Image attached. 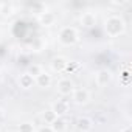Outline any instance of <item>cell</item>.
I'll return each mask as SVG.
<instances>
[{"mask_svg": "<svg viewBox=\"0 0 132 132\" xmlns=\"http://www.w3.org/2000/svg\"><path fill=\"white\" fill-rule=\"evenodd\" d=\"M104 31L109 37H120L126 31V20L120 14H112L104 20Z\"/></svg>", "mask_w": 132, "mask_h": 132, "instance_id": "obj_1", "label": "cell"}, {"mask_svg": "<svg viewBox=\"0 0 132 132\" xmlns=\"http://www.w3.org/2000/svg\"><path fill=\"white\" fill-rule=\"evenodd\" d=\"M57 42L64 47H73L79 42V31L75 27H62L57 31Z\"/></svg>", "mask_w": 132, "mask_h": 132, "instance_id": "obj_2", "label": "cell"}, {"mask_svg": "<svg viewBox=\"0 0 132 132\" xmlns=\"http://www.w3.org/2000/svg\"><path fill=\"white\" fill-rule=\"evenodd\" d=\"M75 89H76V86H75L73 79H70V78H62L56 84V90L61 96H72Z\"/></svg>", "mask_w": 132, "mask_h": 132, "instance_id": "obj_3", "label": "cell"}, {"mask_svg": "<svg viewBox=\"0 0 132 132\" xmlns=\"http://www.w3.org/2000/svg\"><path fill=\"white\" fill-rule=\"evenodd\" d=\"M112 81H113V73L109 69H100L95 73V82L100 87H107Z\"/></svg>", "mask_w": 132, "mask_h": 132, "instance_id": "obj_4", "label": "cell"}, {"mask_svg": "<svg viewBox=\"0 0 132 132\" xmlns=\"http://www.w3.org/2000/svg\"><path fill=\"white\" fill-rule=\"evenodd\" d=\"M72 100H73V103L76 106H86L90 101V92L87 89H84V87H78V89L73 90Z\"/></svg>", "mask_w": 132, "mask_h": 132, "instance_id": "obj_5", "label": "cell"}, {"mask_svg": "<svg viewBox=\"0 0 132 132\" xmlns=\"http://www.w3.org/2000/svg\"><path fill=\"white\" fill-rule=\"evenodd\" d=\"M37 22H39L40 27H44V28H50V27L56 25V22H57V16H56L53 11L47 10V11H44L42 14L37 16Z\"/></svg>", "mask_w": 132, "mask_h": 132, "instance_id": "obj_6", "label": "cell"}, {"mask_svg": "<svg viewBox=\"0 0 132 132\" xmlns=\"http://www.w3.org/2000/svg\"><path fill=\"white\" fill-rule=\"evenodd\" d=\"M67 64H69V59L65 56H54L51 59V62H50V69L54 73H64Z\"/></svg>", "mask_w": 132, "mask_h": 132, "instance_id": "obj_7", "label": "cell"}, {"mask_svg": "<svg viewBox=\"0 0 132 132\" xmlns=\"http://www.w3.org/2000/svg\"><path fill=\"white\" fill-rule=\"evenodd\" d=\"M51 110L56 113V117H65L69 113V110H70V104L65 100H56L51 104Z\"/></svg>", "mask_w": 132, "mask_h": 132, "instance_id": "obj_8", "label": "cell"}, {"mask_svg": "<svg viewBox=\"0 0 132 132\" xmlns=\"http://www.w3.org/2000/svg\"><path fill=\"white\" fill-rule=\"evenodd\" d=\"M96 20H98V17H96V14L93 11H84L79 16V23H81L82 28H92V27H95Z\"/></svg>", "mask_w": 132, "mask_h": 132, "instance_id": "obj_9", "label": "cell"}, {"mask_svg": "<svg viewBox=\"0 0 132 132\" xmlns=\"http://www.w3.org/2000/svg\"><path fill=\"white\" fill-rule=\"evenodd\" d=\"M75 124H76V129L79 132H92L93 130V120L90 117L81 115V117H78Z\"/></svg>", "mask_w": 132, "mask_h": 132, "instance_id": "obj_10", "label": "cell"}, {"mask_svg": "<svg viewBox=\"0 0 132 132\" xmlns=\"http://www.w3.org/2000/svg\"><path fill=\"white\" fill-rule=\"evenodd\" d=\"M34 82H36V86L40 87V89H48V87L53 84V76H51L50 72H45V70H44L39 76L34 78Z\"/></svg>", "mask_w": 132, "mask_h": 132, "instance_id": "obj_11", "label": "cell"}, {"mask_svg": "<svg viewBox=\"0 0 132 132\" xmlns=\"http://www.w3.org/2000/svg\"><path fill=\"white\" fill-rule=\"evenodd\" d=\"M17 84H19V87H20L22 90H31V89L36 86L34 78H33L31 75H28L27 72H25V73H22V75L17 78Z\"/></svg>", "mask_w": 132, "mask_h": 132, "instance_id": "obj_12", "label": "cell"}, {"mask_svg": "<svg viewBox=\"0 0 132 132\" xmlns=\"http://www.w3.org/2000/svg\"><path fill=\"white\" fill-rule=\"evenodd\" d=\"M50 127L53 129V132H65L69 127V121L65 120V117H57L51 124Z\"/></svg>", "mask_w": 132, "mask_h": 132, "instance_id": "obj_13", "label": "cell"}, {"mask_svg": "<svg viewBox=\"0 0 132 132\" xmlns=\"http://www.w3.org/2000/svg\"><path fill=\"white\" fill-rule=\"evenodd\" d=\"M16 14V6L11 2H2V10H0V16L3 17H11Z\"/></svg>", "mask_w": 132, "mask_h": 132, "instance_id": "obj_14", "label": "cell"}, {"mask_svg": "<svg viewBox=\"0 0 132 132\" xmlns=\"http://www.w3.org/2000/svg\"><path fill=\"white\" fill-rule=\"evenodd\" d=\"M28 10L31 11V13H34V14H42L44 11H47V6H45V3H42V2H33V3H28Z\"/></svg>", "mask_w": 132, "mask_h": 132, "instance_id": "obj_15", "label": "cell"}, {"mask_svg": "<svg viewBox=\"0 0 132 132\" xmlns=\"http://www.w3.org/2000/svg\"><path fill=\"white\" fill-rule=\"evenodd\" d=\"M56 118H57V117H56V113H54L51 109H48V110L42 112V120H44V124H45V126H50Z\"/></svg>", "mask_w": 132, "mask_h": 132, "instance_id": "obj_16", "label": "cell"}, {"mask_svg": "<svg viewBox=\"0 0 132 132\" xmlns=\"http://www.w3.org/2000/svg\"><path fill=\"white\" fill-rule=\"evenodd\" d=\"M42 72H44V69H42V65H39V64H31V65H28V70H27V73L31 75L33 78L39 76Z\"/></svg>", "mask_w": 132, "mask_h": 132, "instance_id": "obj_17", "label": "cell"}, {"mask_svg": "<svg viewBox=\"0 0 132 132\" xmlns=\"http://www.w3.org/2000/svg\"><path fill=\"white\" fill-rule=\"evenodd\" d=\"M16 130H17V132H36L34 124H33V123H30V121H25V123L19 124V127H17Z\"/></svg>", "mask_w": 132, "mask_h": 132, "instance_id": "obj_18", "label": "cell"}, {"mask_svg": "<svg viewBox=\"0 0 132 132\" xmlns=\"http://www.w3.org/2000/svg\"><path fill=\"white\" fill-rule=\"evenodd\" d=\"M79 62H76V61H69V64H67V67H65V73H75L76 70H79Z\"/></svg>", "mask_w": 132, "mask_h": 132, "instance_id": "obj_19", "label": "cell"}, {"mask_svg": "<svg viewBox=\"0 0 132 132\" xmlns=\"http://www.w3.org/2000/svg\"><path fill=\"white\" fill-rule=\"evenodd\" d=\"M45 45H47V44L44 42V39L37 37V39L31 44V48H33L34 51H37V53H39V51H42V50H44V47H45Z\"/></svg>", "mask_w": 132, "mask_h": 132, "instance_id": "obj_20", "label": "cell"}, {"mask_svg": "<svg viewBox=\"0 0 132 132\" xmlns=\"http://www.w3.org/2000/svg\"><path fill=\"white\" fill-rule=\"evenodd\" d=\"M121 84H124V86L129 84V72H127V70H124V72L121 73Z\"/></svg>", "mask_w": 132, "mask_h": 132, "instance_id": "obj_21", "label": "cell"}, {"mask_svg": "<svg viewBox=\"0 0 132 132\" xmlns=\"http://www.w3.org/2000/svg\"><path fill=\"white\" fill-rule=\"evenodd\" d=\"M36 132H53V129H51L50 126H40Z\"/></svg>", "mask_w": 132, "mask_h": 132, "instance_id": "obj_22", "label": "cell"}, {"mask_svg": "<svg viewBox=\"0 0 132 132\" xmlns=\"http://www.w3.org/2000/svg\"><path fill=\"white\" fill-rule=\"evenodd\" d=\"M127 3V0H124V2H112L110 5H113V6H123V5H126Z\"/></svg>", "mask_w": 132, "mask_h": 132, "instance_id": "obj_23", "label": "cell"}, {"mask_svg": "<svg viewBox=\"0 0 132 132\" xmlns=\"http://www.w3.org/2000/svg\"><path fill=\"white\" fill-rule=\"evenodd\" d=\"M120 132H132V129H130V126H124L123 129H120Z\"/></svg>", "mask_w": 132, "mask_h": 132, "instance_id": "obj_24", "label": "cell"}, {"mask_svg": "<svg viewBox=\"0 0 132 132\" xmlns=\"http://www.w3.org/2000/svg\"><path fill=\"white\" fill-rule=\"evenodd\" d=\"M5 118V109L3 107H0V121H2Z\"/></svg>", "mask_w": 132, "mask_h": 132, "instance_id": "obj_25", "label": "cell"}, {"mask_svg": "<svg viewBox=\"0 0 132 132\" xmlns=\"http://www.w3.org/2000/svg\"><path fill=\"white\" fill-rule=\"evenodd\" d=\"M6 132H17L16 129H11V130H6Z\"/></svg>", "mask_w": 132, "mask_h": 132, "instance_id": "obj_26", "label": "cell"}, {"mask_svg": "<svg viewBox=\"0 0 132 132\" xmlns=\"http://www.w3.org/2000/svg\"><path fill=\"white\" fill-rule=\"evenodd\" d=\"M0 82H2V72H0Z\"/></svg>", "mask_w": 132, "mask_h": 132, "instance_id": "obj_27", "label": "cell"}, {"mask_svg": "<svg viewBox=\"0 0 132 132\" xmlns=\"http://www.w3.org/2000/svg\"><path fill=\"white\" fill-rule=\"evenodd\" d=\"M0 10H2V2H0Z\"/></svg>", "mask_w": 132, "mask_h": 132, "instance_id": "obj_28", "label": "cell"}]
</instances>
